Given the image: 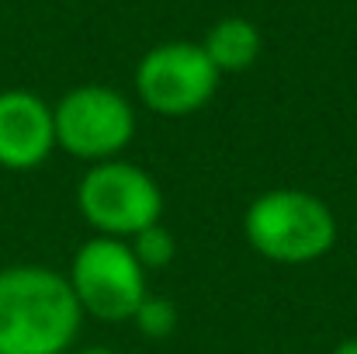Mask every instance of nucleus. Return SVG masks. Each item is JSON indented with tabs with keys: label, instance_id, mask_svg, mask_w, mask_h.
<instances>
[{
	"label": "nucleus",
	"instance_id": "obj_1",
	"mask_svg": "<svg viewBox=\"0 0 357 354\" xmlns=\"http://www.w3.org/2000/svg\"><path fill=\"white\" fill-rule=\"evenodd\" d=\"M84 309L66 271L45 264L0 267V354H70Z\"/></svg>",
	"mask_w": 357,
	"mask_h": 354
},
{
	"label": "nucleus",
	"instance_id": "obj_7",
	"mask_svg": "<svg viewBox=\"0 0 357 354\" xmlns=\"http://www.w3.org/2000/svg\"><path fill=\"white\" fill-rule=\"evenodd\" d=\"M56 153L52 105L35 91H0V170L28 174Z\"/></svg>",
	"mask_w": 357,
	"mask_h": 354
},
{
	"label": "nucleus",
	"instance_id": "obj_8",
	"mask_svg": "<svg viewBox=\"0 0 357 354\" xmlns=\"http://www.w3.org/2000/svg\"><path fill=\"white\" fill-rule=\"evenodd\" d=\"M260 45H264L260 42V31L246 17H222L202 38V49H205L208 63L219 70V77L222 73H243V70H250L260 59Z\"/></svg>",
	"mask_w": 357,
	"mask_h": 354
},
{
	"label": "nucleus",
	"instance_id": "obj_6",
	"mask_svg": "<svg viewBox=\"0 0 357 354\" xmlns=\"http://www.w3.org/2000/svg\"><path fill=\"white\" fill-rule=\"evenodd\" d=\"M219 80L202 42H160L135 66V98L160 118H188L215 98Z\"/></svg>",
	"mask_w": 357,
	"mask_h": 354
},
{
	"label": "nucleus",
	"instance_id": "obj_2",
	"mask_svg": "<svg viewBox=\"0 0 357 354\" xmlns=\"http://www.w3.org/2000/svg\"><path fill=\"white\" fill-rule=\"evenodd\" d=\"M243 236L271 264H312L337 246V216L305 188H271L246 205Z\"/></svg>",
	"mask_w": 357,
	"mask_h": 354
},
{
	"label": "nucleus",
	"instance_id": "obj_3",
	"mask_svg": "<svg viewBox=\"0 0 357 354\" xmlns=\"http://www.w3.org/2000/svg\"><path fill=\"white\" fill-rule=\"evenodd\" d=\"M77 212L94 236L132 239L163 219V191L153 174L119 156L84 170L77 184Z\"/></svg>",
	"mask_w": 357,
	"mask_h": 354
},
{
	"label": "nucleus",
	"instance_id": "obj_12",
	"mask_svg": "<svg viewBox=\"0 0 357 354\" xmlns=\"http://www.w3.org/2000/svg\"><path fill=\"white\" fill-rule=\"evenodd\" d=\"M73 354H119V351H112V348H84V351H73Z\"/></svg>",
	"mask_w": 357,
	"mask_h": 354
},
{
	"label": "nucleus",
	"instance_id": "obj_5",
	"mask_svg": "<svg viewBox=\"0 0 357 354\" xmlns=\"http://www.w3.org/2000/svg\"><path fill=\"white\" fill-rule=\"evenodd\" d=\"M56 149L80 163L119 160L121 149L135 135V108L132 101L105 84H80L66 91L52 105Z\"/></svg>",
	"mask_w": 357,
	"mask_h": 354
},
{
	"label": "nucleus",
	"instance_id": "obj_11",
	"mask_svg": "<svg viewBox=\"0 0 357 354\" xmlns=\"http://www.w3.org/2000/svg\"><path fill=\"white\" fill-rule=\"evenodd\" d=\"M330 354H357V337H347V341H340L337 348Z\"/></svg>",
	"mask_w": 357,
	"mask_h": 354
},
{
	"label": "nucleus",
	"instance_id": "obj_10",
	"mask_svg": "<svg viewBox=\"0 0 357 354\" xmlns=\"http://www.w3.org/2000/svg\"><path fill=\"white\" fill-rule=\"evenodd\" d=\"M128 246H132V253H135V260L142 264L146 274L149 271H163L174 260V253H177V239L163 223H153L142 233H135L128 239Z\"/></svg>",
	"mask_w": 357,
	"mask_h": 354
},
{
	"label": "nucleus",
	"instance_id": "obj_4",
	"mask_svg": "<svg viewBox=\"0 0 357 354\" xmlns=\"http://www.w3.org/2000/svg\"><path fill=\"white\" fill-rule=\"evenodd\" d=\"M149 274L135 260L128 239L91 236L77 246L66 281L84 309L101 323H132L139 302L149 295Z\"/></svg>",
	"mask_w": 357,
	"mask_h": 354
},
{
	"label": "nucleus",
	"instance_id": "obj_9",
	"mask_svg": "<svg viewBox=\"0 0 357 354\" xmlns=\"http://www.w3.org/2000/svg\"><path fill=\"white\" fill-rule=\"evenodd\" d=\"M132 323H135V330H139L146 341H167V337H174V330L181 327V313H177L174 299L149 292V295L139 302Z\"/></svg>",
	"mask_w": 357,
	"mask_h": 354
}]
</instances>
